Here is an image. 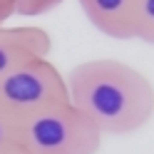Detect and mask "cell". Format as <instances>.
Segmentation results:
<instances>
[{"instance_id":"6da1fadb","label":"cell","mask_w":154,"mask_h":154,"mask_svg":"<svg viewBox=\"0 0 154 154\" xmlns=\"http://www.w3.org/2000/svg\"><path fill=\"white\" fill-rule=\"evenodd\" d=\"M70 104L102 134H132L154 117V85L127 62L100 57L65 75Z\"/></svg>"},{"instance_id":"7a4b0ae2","label":"cell","mask_w":154,"mask_h":154,"mask_svg":"<svg viewBox=\"0 0 154 154\" xmlns=\"http://www.w3.org/2000/svg\"><path fill=\"white\" fill-rule=\"evenodd\" d=\"M17 147L27 154H97L102 134L67 102L17 119Z\"/></svg>"},{"instance_id":"3957f363","label":"cell","mask_w":154,"mask_h":154,"mask_svg":"<svg viewBox=\"0 0 154 154\" xmlns=\"http://www.w3.org/2000/svg\"><path fill=\"white\" fill-rule=\"evenodd\" d=\"M67 102L65 75L47 57L30 60L0 77V107L15 119Z\"/></svg>"},{"instance_id":"277c9868","label":"cell","mask_w":154,"mask_h":154,"mask_svg":"<svg viewBox=\"0 0 154 154\" xmlns=\"http://www.w3.org/2000/svg\"><path fill=\"white\" fill-rule=\"evenodd\" d=\"M52 50V37L42 27L0 25V77L30 60H45Z\"/></svg>"},{"instance_id":"5b68a950","label":"cell","mask_w":154,"mask_h":154,"mask_svg":"<svg viewBox=\"0 0 154 154\" xmlns=\"http://www.w3.org/2000/svg\"><path fill=\"white\" fill-rule=\"evenodd\" d=\"M90 25L114 40H134L137 0H77Z\"/></svg>"},{"instance_id":"8992f818","label":"cell","mask_w":154,"mask_h":154,"mask_svg":"<svg viewBox=\"0 0 154 154\" xmlns=\"http://www.w3.org/2000/svg\"><path fill=\"white\" fill-rule=\"evenodd\" d=\"M134 40H142L154 47V0H137Z\"/></svg>"},{"instance_id":"52a82bcc","label":"cell","mask_w":154,"mask_h":154,"mask_svg":"<svg viewBox=\"0 0 154 154\" xmlns=\"http://www.w3.org/2000/svg\"><path fill=\"white\" fill-rule=\"evenodd\" d=\"M65 0H8V8H10L13 15H23V17H37L45 15L60 8Z\"/></svg>"},{"instance_id":"ba28073f","label":"cell","mask_w":154,"mask_h":154,"mask_svg":"<svg viewBox=\"0 0 154 154\" xmlns=\"http://www.w3.org/2000/svg\"><path fill=\"white\" fill-rule=\"evenodd\" d=\"M17 147V119L0 107V154H10Z\"/></svg>"},{"instance_id":"9c48e42d","label":"cell","mask_w":154,"mask_h":154,"mask_svg":"<svg viewBox=\"0 0 154 154\" xmlns=\"http://www.w3.org/2000/svg\"><path fill=\"white\" fill-rule=\"evenodd\" d=\"M8 17H13V13L8 10V8H0V25H5V20Z\"/></svg>"},{"instance_id":"30bf717a","label":"cell","mask_w":154,"mask_h":154,"mask_svg":"<svg viewBox=\"0 0 154 154\" xmlns=\"http://www.w3.org/2000/svg\"><path fill=\"white\" fill-rule=\"evenodd\" d=\"M10 154H27V152H25V149H20V147H15V149H13Z\"/></svg>"},{"instance_id":"8fae6325","label":"cell","mask_w":154,"mask_h":154,"mask_svg":"<svg viewBox=\"0 0 154 154\" xmlns=\"http://www.w3.org/2000/svg\"><path fill=\"white\" fill-rule=\"evenodd\" d=\"M0 8H8V0H0ZM8 10H10V8H8Z\"/></svg>"}]
</instances>
